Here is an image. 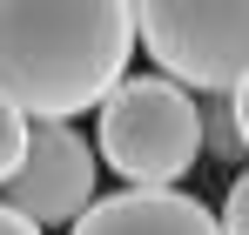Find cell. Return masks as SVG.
Here are the masks:
<instances>
[{
    "label": "cell",
    "mask_w": 249,
    "mask_h": 235,
    "mask_svg": "<svg viewBox=\"0 0 249 235\" xmlns=\"http://www.w3.org/2000/svg\"><path fill=\"white\" fill-rule=\"evenodd\" d=\"M196 115H202V148H209L215 161H236V155H243V141H236V115H229V94H215V101L196 108Z\"/></svg>",
    "instance_id": "cell-6"
},
{
    "label": "cell",
    "mask_w": 249,
    "mask_h": 235,
    "mask_svg": "<svg viewBox=\"0 0 249 235\" xmlns=\"http://www.w3.org/2000/svg\"><path fill=\"white\" fill-rule=\"evenodd\" d=\"M68 235H222L215 208L182 188H122L94 201Z\"/></svg>",
    "instance_id": "cell-5"
},
{
    "label": "cell",
    "mask_w": 249,
    "mask_h": 235,
    "mask_svg": "<svg viewBox=\"0 0 249 235\" xmlns=\"http://www.w3.org/2000/svg\"><path fill=\"white\" fill-rule=\"evenodd\" d=\"M135 47H148L162 81L182 94H236V81L249 74V7H135Z\"/></svg>",
    "instance_id": "cell-3"
},
{
    "label": "cell",
    "mask_w": 249,
    "mask_h": 235,
    "mask_svg": "<svg viewBox=\"0 0 249 235\" xmlns=\"http://www.w3.org/2000/svg\"><path fill=\"white\" fill-rule=\"evenodd\" d=\"M27 128H34V121H20L7 101H0V188L14 182V168H20V155H27Z\"/></svg>",
    "instance_id": "cell-7"
},
{
    "label": "cell",
    "mask_w": 249,
    "mask_h": 235,
    "mask_svg": "<svg viewBox=\"0 0 249 235\" xmlns=\"http://www.w3.org/2000/svg\"><path fill=\"white\" fill-rule=\"evenodd\" d=\"M94 115V161H108L122 188H175L202 155L196 94L162 74H128Z\"/></svg>",
    "instance_id": "cell-2"
},
{
    "label": "cell",
    "mask_w": 249,
    "mask_h": 235,
    "mask_svg": "<svg viewBox=\"0 0 249 235\" xmlns=\"http://www.w3.org/2000/svg\"><path fill=\"white\" fill-rule=\"evenodd\" d=\"M229 115H236V141H243V155H249V74L236 81V94H229Z\"/></svg>",
    "instance_id": "cell-9"
},
{
    "label": "cell",
    "mask_w": 249,
    "mask_h": 235,
    "mask_svg": "<svg viewBox=\"0 0 249 235\" xmlns=\"http://www.w3.org/2000/svg\"><path fill=\"white\" fill-rule=\"evenodd\" d=\"M215 222H222V235H249V168L229 182V195H222V215H215Z\"/></svg>",
    "instance_id": "cell-8"
},
{
    "label": "cell",
    "mask_w": 249,
    "mask_h": 235,
    "mask_svg": "<svg viewBox=\"0 0 249 235\" xmlns=\"http://www.w3.org/2000/svg\"><path fill=\"white\" fill-rule=\"evenodd\" d=\"M128 54H135V7L0 0V101L20 121L68 128L74 115H94L128 81Z\"/></svg>",
    "instance_id": "cell-1"
},
{
    "label": "cell",
    "mask_w": 249,
    "mask_h": 235,
    "mask_svg": "<svg viewBox=\"0 0 249 235\" xmlns=\"http://www.w3.org/2000/svg\"><path fill=\"white\" fill-rule=\"evenodd\" d=\"M94 175H101V161L88 148L74 128H27V155L14 168V182H7V208L20 215V222H34V229H54V222H81L88 208H94Z\"/></svg>",
    "instance_id": "cell-4"
},
{
    "label": "cell",
    "mask_w": 249,
    "mask_h": 235,
    "mask_svg": "<svg viewBox=\"0 0 249 235\" xmlns=\"http://www.w3.org/2000/svg\"><path fill=\"white\" fill-rule=\"evenodd\" d=\"M0 235H41V229H34V222H20V215L0 201Z\"/></svg>",
    "instance_id": "cell-10"
}]
</instances>
